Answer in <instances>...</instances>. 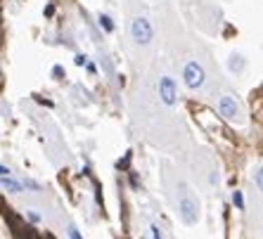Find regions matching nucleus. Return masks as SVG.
<instances>
[{"label":"nucleus","mask_w":263,"mask_h":239,"mask_svg":"<svg viewBox=\"0 0 263 239\" xmlns=\"http://www.w3.org/2000/svg\"><path fill=\"white\" fill-rule=\"evenodd\" d=\"M73 62H76L79 67H83V64H86V57H83V55H76V59H73Z\"/></svg>","instance_id":"12"},{"label":"nucleus","mask_w":263,"mask_h":239,"mask_svg":"<svg viewBox=\"0 0 263 239\" xmlns=\"http://www.w3.org/2000/svg\"><path fill=\"white\" fill-rule=\"evenodd\" d=\"M183 81L185 86L190 88V90H197V88L204 86V81H206V71L199 62H187L183 69Z\"/></svg>","instance_id":"2"},{"label":"nucleus","mask_w":263,"mask_h":239,"mask_svg":"<svg viewBox=\"0 0 263 239\" xmlns=\"http://www.w3.org/2000/svg\"><path fill=\"white\" fill-rule=\"evenodd\" d=\"M233 204L237 206L239 211L245 209V196H242V192H239V190H235V192H233Z\"/></svg>","instance_id":"8"},{"label":"nucleus","mask_w":263,"mask_h":239,"mask_svg":"<svg viewBox=\"0 0 263 239\" xmlns=\"http://www.w3.org/2000/svg\"><path fill=\"white\" fill-rule=\"evenodd\" d=\"M100 26H102L107 33H111V31H114V24H111V19L107 17V14H100Z\"/></svg>","instance_id":"7"},{"label":"nucleus","mask_w":263,"mask_h":239,"mask_svg":"<svg viewBox=\"0 0 263 239\" xmlns=\"http://www.w3.org/2000/svg\"><path fill=\"white\" fill-rule=\"evenodd\" d=\"M69 237H71V239H83L79 234V230H76V227H69Z\"/></svg>","instance_id":"10"},{"label":"nucleus","mask_w":263,"mask_h":239,"mask_svg":"<svg viewBox=\"0 0 263 239\" xmlns=\"http://www.w3.org/2000/svg\"><path fill=\"white\" fill-rule=\"evenodd\" d=\"M0 175H10V168H7V166H0Z\"/></svg>","instance_id":"13"},{"label":"nucleus","mask_w":263,"mask_h":239,"mask_svg":"<svg viewBox=\"0 0 263 239\" xmlns=\"http://www.w3.org/2000/svg\"><path fill=\"white\" fill-rule=\"evenodd\" d=\"M149 232H152V239H161V234H159V227H157V225H152V227H149Z\"/></svg>","instance_id":"11"},{"label":"nucleus","mask_w":263,"mask_h":239,"mask_svg":"<svg viewBox=\"0 0 263 239\" xmlns=\"http://www.w3.org/2000/svg\"><path fill=\"white\" fill-rule=\"evenodd\" d=\"M218 109H220V114H223L228 121H235L237 114H239L237 102H235V97H230V95H223V97L218 99Z\"/></svg>","instance_id":"5"},{"label":"nucleus","mask_w":263,"mask_h":239,"mask_svg":"<svg viewBox=\"0 0 263 239\" xmlns=\"http://www.w3.org/2000/svg\"><path fill=\"white\" fill-rule=\"evenodd\" d=\"M254 183H256V187H258V190H261V187H263V175H261V166H256V168H254Z\"/></svg>","instance_id":"9"},{"label":"nucleus","mask_w":263,"mask_h":239,"mask_svg":"<svg viewBox=\"0 0 263 239\" xmlns=\"http://www.w3.org/2000/svg\"><path fill=\"white\" fill-rule=\"evenodd\" d=\"M130 38H133L138 45H147L152 43V26H149V22H147L145 17H135L133 22H130Z\"/></svg>","instance_id":"3"},{"label":"nucleus","mask_w":263,"mask_h":239,"mask_svg":"<svg viewBox=\"0 0 263 239\" xmlns=\"http://www.w3.org/2000/svg\"><path fill=\"white\" fill-rule=\"evenodd\" d=\"M3 187H5L7 192H22V185L17 183V180H3Z\"/></svg>","instance_id":"6"},{"label":"nucleus","mask_w":263,"mask_h":239,"mask_svg":"<svg viewBox=\"0 0 263 239\" xmlns=\"http://www.w3.org/2000/svg\"><path fill=\"white\" fill-rule=\"evenodd\" d=\"M178 215H180V221H183L185 225H195V223L199 221V204L185 190H183L180 202H178Z\"/></svg>","instance_id":"1"},{"label":"nucleus","mask_w":263,"mask_h":239,"mask_svg":"<svg viewBox=\"0 0 263 239\" xmlns=\"http://www.w3.org/2000/svg\"><path fill=\"white\" fill-rule=\"evenodd\" d=\"M159 97L166 107H173L178 102V92H176V83H173L171 76H164L159 81Z\"/></svg>","instance_id":"4"}]
</instances>
